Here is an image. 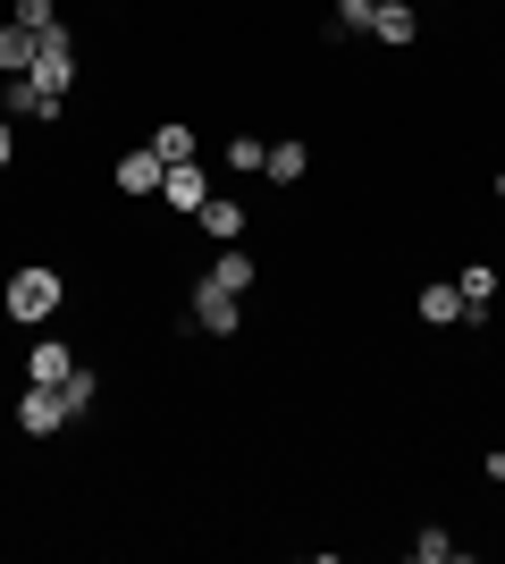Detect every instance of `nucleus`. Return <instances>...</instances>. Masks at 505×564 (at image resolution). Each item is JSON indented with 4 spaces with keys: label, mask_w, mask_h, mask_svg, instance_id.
<instances>
[{
    "label": "nucleus",
    "mask_w": 505,
    "mask_h": 564,
    "mask_svg": "<svg viewBox=\"0 0 505 564\" xmlns=\"http://www.w3.org/2000/svg\"><path fill=\"white\" fill-rule=\"evenodd\" d=\"M59 304H68V279H59L51 261H25V270H9V286H0V312H9L18 329H51Z\"/></svg>",
    "instance_id": "nucleus-1"
},
{
    "label": "nucleus",
    "mask_w": 505,
    "mask_h": 564,
    "mask_svg": "<svg viewBox=\"0 0 505 564\" xmlns=\"http://www.w3.org/2000/svg\"><path fill=\"white\" fill-rule=\"evenodd\" d=\"M25 76H34L43 94H59V101L76 94V34H68V18L51 25V34H34V68Z\"/></svg>",
    "instance_id": "nucleus-2"
},
{
    "label": "nucleus",
    "mask_w": 505,
    "mask_h": 564,
    "mask_svg": "<svg viewBox=\"0 0 505 564\" xmlns=\"http://www.w3.org/2000/svg\"><path fill=\"white\" fill-rule=\"evenodd\" d=\"M186 321L202 337H244V295H228V286H211V279H194L186 286Z\"/></svg>",
    "instance_id": "nucleus-3"
},
{
    "label": "nucleus",
    "mask_w": 505,
    "mask_h": 564,
    "mask_svg": "<svg viewBox=\"0 0 505 564\" xmlns=\"http://www.w3.org/2000/svg\"><path fill=\"white\" fill-rule=\"evenodd\" d=\"M110 177H119V194H135V203H161V177H168V161L152 152V143H127Z\"/></svg>",
    "instance_id": "nucleus-4"
},
{
    "label": "nucleus",
    "mask_w": 505,
    "mask_h": 564,
    "mask_svg": "<svg viewBox=\"0 0 505 564\" xmlns=\"http://www.w3.org/2000/svg\"><path fill=\"white\" fill-rule=\"evenodd\" d=\"M455 295H463V329H488V312H497V261H463Z\"/></svg>",
    "instance_id": "nucleus-5"
},
{
    "label": "nucleus",
    "mask_w": 505,
    "mask_h": 564,
    "mask_svg": "<svg viewBox=\"0 0 505 564\" xmlns=\"http://www.w3.org/2000/svg\"><path fill=\"white\" fill-rule=\"evenodd\" d=\"M371 43L380 51H413L421 43V0H380V9H371Z\"/></svg>",
    "instance_id": "nucleus-6"
},
{
    "label": "nucleus",
    "mask_w": 505,
    "mask_h": 564,
    "mask_svg": "<svg viewBox=\"0 0 505 564\" xmlns=\"http://www.w3.org/2000/svg\"><path fill=\"white\" fill-rule=\"evenodd\" d=\"M51 430H68V404H59V388H34V379H25V397H18V438H51Z\"/></svg>",
    "instance_id": "nucleus-7"
},
{
    "label": "nucleus",
    "mask_w": 505,
    "mask_h": 564,
    "mask_svg": "<svg viewBox=\"0 0 505 564\" xmlns=\"http://www.w3.org/2000/svg\"><path fill=\"white\" fill-rule=\"evenodd\" d=\"M262 177H270V186H304V177H312V143H304V135H270Z\"/></svg>",
    "instance_id": "nucleus-8"
},
{
    "label": "nucleus",
    "mask_w": 505,
    "mask_h": 564,
    "mask_svg": "<svg viewBox=\"0 0 505 564\" xmlns=\"http://www.w3.org/2000/svg\"><path fill=\"white\" fill-rule=\"evenodd\" d=\"M161 203H168V212H202V203H211V177H202V169H194V161H168V177H161Z\"/></svg>",
    "instance_id": "nucleus-9"
},
{
    "label": "nucleus",
    "mask_w": 505,
    "mask_h": 564,
    "mask_svg": "<svg viewBox=\"0 0 505 564\" xmlns=\"http://www.w3.org/2000/svg\"><path fill=\"white\" fill-rule=\"evenodd\" d=\"M68 371H76L68 337H34V346H25V379H34V388H59Z\"/></svg>",
    "instance_id": "nucleus-10"
},
{
    "label": "nucleus",
    "mask_w": 505,
    "mask_h": 564,
    "mask_svg": "<svg viewBox=\"0 0 505 564\" xmlns=\"http://www.w3.org/2000/svg\"><path fill=\"white\" fill-rule=\"evenodd\" d=\"M194 228H202V236H219V245H237V236L253 228V212H244L237 194H211V203H202V212H194Z\"/></svg>",
    "instance_id": "nucleus-11"
},
{
    "label": "nucleus",
    "mask_w": 505,
    "mask_h": 564,
    "mask_svg": "<svg viewBox=\"0 0 505 564\" xmlns=\"http://www.w3.org/2000/svg\"><path fill=\"white\" fill-rule=\"evenodd\" d=\"M413 312H421V329H463V295H455V279H430Z\"/></svg>",
    "instance_id": "nucleus-12"
},
{
    "label": "nucleus",
    "mask_w": 505,
    "mask_h": 564,
    "mask_svg": "<svg viewBox=\"0 0 505 564\" xmlns=\"http://www.w3.org/2000/svg\"><path fill=\"white\" fill-rule=\"evenodd\" d=\"M202 279H211V286H228V295H253V253H244V245H219Z\"/></svg>",
    "instance_id": "nucleus-13"
},
{
    "label": "nucleus",
    "mask_w": 505,
    "mask_h": 564,
    "mask_svg": "<svg viewBox=\"0 0 505 564\" xmlns=\"http://www.w3.org/2000/svg\"><path fill=\"white\" fill-rule=\"evenodd\" d=\"M94 397H101V371H85V362H76V371L59 379V404H68V422H85V413H94Z\"/></svg>",
    "instance_id": "nucleus-14"
},
{
    "label": "nucleus",
    "mask_w": 505,
    "mask_h": 564,
    "mask_svg": "<svg viewBox=\"0 0 505 564\" xmlns=\"http://www.w3.org/2000/svg\"><path fill=\"white\" fill-rule=\"evenodd\" d=\"M152 152H161V161H194V152H202V135H194L186 118H168V127H152Z\"/></svg>",
    "instance_id": "nucleus-15"
},
{
    "label": "nucleus",
    "mask_w": 505,
    "mask_h": 564,
    "mask_svg": "<svg viewBox=\"0 0 505 564\" xmlns=\"http://www.w3.org/2000/svg\"><path fill=\"white\" fill-rule=\"evenodd\" d=\"M34 68V34L25 25H0V76H25Z\"/></svg>",
    "instance_id": "nucleus-16"
},
{
    "label": "nucleus",
    "mask_w": 505,
    "mask_h": 564,
    "mask_svg": "<svg viewBox=\"0 0 505 564\" xmlns=\"http://www.w3.org/2000/svg\"><path fill=\"white\" fill-rule=\"evenodd\" d=\"M262 161H270V135H228V169L237 177H262Z\"/></svg>",
    "instance_id": "nucleus-17"
},
{
    "label": "nucleus",
    "mask_w": 505,
    "mask_h": 564,
    "mask_svg": "<svg viewBox=\"0 0 505 564\" xmlns=\"http://www.w3.org/2000/svg\"><path fill=\"white\" fill-rule=\"evenodd\" d=\"M447 556H455V531L421 522V531H413V564H447Z\"/></svg>",
    "instance_id": "nucleus-18"
},
{
    "label": "nucleus",
    "mask_w": 505,
    "mask_h": 564,
    "mask_svg": "<svg viewBox=\"0 0 505 564\" xmlns=\"http://www.w3.org/2000/svg\"><path fill=\"white\" fill-rule=\"evenodd\" d=\"M329 25L337 34H371V0H329Z\"/></svg>",
    "instance_id": "nucleus-19"
},
{
    "label": "nucleus",
    "mask_w": 505,
    "mask_h": 564,
    "mask_svg": "<svg viewBox=\"0 0 505 564\" xmlns=\"http://www.w3.org/2000/svg\"><path fill=\"white\" fill-rule=\"evenodd\" d=\"M9 25H25V34H51V25H59V9H51V0H18V9H9Z\"/></svg>",
    "instance_id": "nucleus-20"
},
{
    "label": "nucleus",
    "mask_w": 505,
    "mask_h": 564,
    "mask_svg": "<svg viewBox=\"0 0 505 564\" xmlns=\"http://www.w3.org/2000/svg\"><path fill=\"white\" fill-rule=\"evenodd\" d=\"M18 161V127H9V110H0V169Z\"/></svg>",
    "instance_id": "nucleus-21"
},
{
    "label": "nucleus",
    "mask_w": 505,
    "mask_h": 564,
    "mask_svg": "<svg viewBox=\"0 0 505 564\" xmlns=\"http://www.w3.org/2000/svg\"><path fill=\"white\" fill-rule=\"evenodd\" d=\"M497 203H505V169H497Z\"/></svg>",
    "instance_id": "nucleus-22"
},
{
    "label": "nucleus",
    "mask_w": 505,
    "mask_h": 564,
    "mask_svg": "<svg viewBox=\"0 0 505 564\" xmlns=\"http://www.w3.org/2000/svg\"><path fill=\"white\" fill-rule=\"evenodd\" d=\"M438 9H455V0H438Z\"/></svg>",
    "instance_id": "nucleus-23"
},
{
    "label": "nucleus",
    "mask_w": 505,
    "mask_h": 564,
    "mask_svg": "<svg viewBox=\"0 0 505 564\" xmlns=\"http://www.w3.org/2000/svg\"><path fill=\"white\" fill-rule=\"evenodd\" d=\"M371 9H380V0H371Z\"/></svg>",
    "instance_id": "nucleus-24"
}]
</instances>
